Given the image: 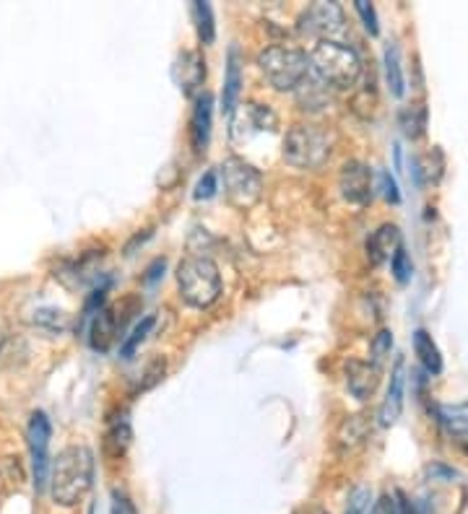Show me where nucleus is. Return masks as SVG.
Returning a JSON list of instances; mask_svg holds the SVG:
<instances>
[{"instance_id":"nucleus-38","label":"nucleus","mask_w":468,"mask_h":514,"mask_svg":"<svg viewBox=\"0 0 468 514\" xmlns=\"http://www.w3.org/2000/svg\"><path fill=\"white\" fill-rule=\"evenodd\" d=\"M466 453H468V447H466Z\"/></svg>"},{"instance_id":"nucleus-9","label":"nucleus","mask_w":468,"mask_h":514,"mask_svg":"<svg viewBox=\"0 0 468 514\" xmlns=\"http://www.w3.org/2000/svg\"><path fill=\"white\" fill-rule=\"evenodd\" d=\"M276 123L278 120L271 107H263V104L256 102L245 104L232 117V138L237 144H245V141H250L256 133H263V130L274 133V130H276Z\"/></svg>"},{"instance_id":"nucleus-11","label":"nucleus","mask_w":468,"mask_h":514,"mask_svg":"<svg viewBox=\"0 0 468 514\" xmlns=\"http://www.w3.org/2000/svg\"><path fill=\"white\" fill-rule=\"evenodd\" d=\"M339 187L343 201L354 206H367L372 201V172L362 162H346L341 169Z\"/></svg>"},{"instance_id":"nucleus-15","label":"nucleus","mask_w":468,"mask_h":514,"mask_svg":"<svg viewBox=\"0 0 468 514\" xmlns=\"http://www.w3.org/2000/svg\"><path fill=\"white\" fill-rule=\"evenodd\" d=\"M404 364H398L393 369V377H390V388H388V395H385L383 406H380V426H393L398 418H401V411H404Z\"/></svg>"},{"instance_id":"nucleus-16","label":"nucleus","mask_w":468,"mask_h":514,"mask_svg":"<svg viewBox=\"0 0 468 514\" xmlns=\"http://www.w3.org/2000/svg\"><path fill=\"white\" fill-rule=\"evenodd\" d=\"M239 91H242V55H239V47L232 44L227 55V76H224V91H221V107L227 115L234 112Z\"/></svg>"},{"instance_id":"nucleus-27","label":"nucleus","mask_w":468,"mask_h":514,"mask_svg":"<svg viewBox=\"0 0 468 514\" xmlns=\"http://www.w3.org/2000/svg\"><path fill=\"white\" fill-rule=\"evenodd\" d=\"M390 270H393V276H396V281L398 284H408L411 281V260H408V252H406V248L401 245V248L396 249V255L390 257Z\"/></svg>"},{"instance_id":"nucleus-37","label":"nucleus","mask_w":468,"mask_h":514,"mask_svg":"<svg viewBox=\"0 0 468 514\" xmlns=\"http://www.w3.org/2000/svg\"><path fill=\"white\" fill-rule=\"evenodd\" d=\"M0 496H3V475H0Z\"/></svg>"},{"instance_id":"nucleus-33","label":"nucleus","mask_w":468,"mask_h":514,"mask_svg":"<svg viewBox=\"0 0 468 514\" xmlns=\"http://www.w3.org/2000/svg\"><path fill=\"white\" fill-rule=\"evenodd\" d=\"M380 187H383L385 201H390V203H398V201H401V192H398L396 180L390 177V172H380Z\"/></svg>"},{"instance_id":"nucleus-3","label":"nucleus","mask_w":468,"mask_h":514,"mask_svg":"<svg viewBox=\"0 0 468 514\" xmlns=\"http://www.w3.org/2000/svg\"><path fill=\"white\" fill-rule=\"evenodd\" d=\"M177 288L185 304L195 309L211 307L221 294V273L211 257L191 255L177 267Z\"/></svg>"},{"instance_id":"nucleus-1","label":"nucleus","mask_w":468,"mask_h":514,"mask_svg":"<svg viewBox=\"0 0 468 514\" xmlns=\"http://www.w3.org/2000/svg\"><path fill=\"white\" fill-rule=\"evenodd\" d=\"M94 483V453L86 444H70L50 465V494L61 507H76Z\"/></svg>"},{"instance_id":"nucleus-18","label":"nucleus","mask_w":468,"mask_h":514,"mask_svg":"<svg viewBox=\"0 0 468 514\" xmlns=\"http://www.w3.org/2000/svg\"><path fill=\"white\" fill-rule=\"evenodd\" d=\"M367 434H370L367 416H362V413L360 416H349L339 426V432H336V444H339L341 450H357L367 439Z\"/></svg>"},{"instance_id":"nucleus-34","label":"nucleus","mask_w":468,"mask_h":514,"mask_svg":"<svg viewBox=\"0 0 468 514\" xmlns=\"http://www.w3.org/2000/svg\"><path fill=\"white\" fill-rule=\"evenodd\" d=\"M112 514H136V507L123 491H112Z\"/></svg>"},{"instance_id":"nucleus-36","label":"nucleus","mask_w":468,"mask_h":514,"mask_svg":"<svg viewBox=\"0 0 468 514\" xmlns=\"http://www.w3.org/2000/svg\"><path fill=\"white\" fill-rule=\"evenodd\" d=\"M295 514H331L328 509H323L320 504H304V507H299Z\"/></svg>"},{"instance_id":"nucleus-5","label":"nucleus","mask_w":468,"mask_h":514,"mask_svg":"<svg viewBox=\"0 0 468 514\" xmlns=\"http://www.w3.org/2000/svg\"><path fill=\"white\" fill-rule=\"evenodd\" d=\"M331 156V136L318 125H295L284 138V162L297 169H320Z\"/></svg>"},{"instance_id":"nucleus-20","label":"nucleus","mask_w":468,"mask_h":514,"mask_svg":"<svg viewBox=\"0 0 468 514\" xmlns=\"http://www.w3.org/2000/svg\"><path fill=\"white\" fill-rule=\"evenodd\" d=\"M414 350L419 356V361L425 364L429 374H440L443 371V353L437 349V343L432 341V335L426 330H417L414 332Z\"/></svg>"},{"instance_id":"nucleus-29","label":"nucleus","mask_w":468,"mask_h":514,"mask_svg":"<svg viewBox=\"0 0 468 514\" xmlns=\"http://www.w3.org/2000/svg\"><path fill=\"white\" fill-rule=\"evenodd\" d=\"M370 514H406V504L398 494H383Z\"/></svg>"},{"instance_id":"nucleus-31","label":"nucleus","mask_w":468,"mask_h":514,"mask_svg":"<svg viewBox=\"0 0 468 514\" xmlns=\"http://www.w3.org/2000/svg\"><path fill=\"white\" fill-rule=\"evenodd\" d=\"M354 5H357V14L362 16L364 29L375 37V34L380 32V26H378V14H375V5H372L370 0H357Z\"/></svg>"},{"instance_id":"nucleus-26","label":"nucleus","mask_w":468,"mask_h":514,"mask_svg":"<svg viewBox=\"0 0 468 514\" xmlns=\"http://www.w3.org/2000/svg\"><path fill=\"white\" fill-rule=\"evenodd\" d=\"M154 322H156V317H144V320L133 328V332L126 338V343H123V349H120V356H123V359H130V356L136 353V349L146 341V335H149L151 328H154Z\"/></svg>"},{"instance_id":"nucleus-21","label":"nucleus","mask_w":468,"mask_h":514,"mask_svg":"<svg viewBox=\"0 0 468 514\" xmlns=\"http://www.w3.org/2000/svg\"><path fill=\"white\" fill-rule=\"evenodd\" d=\"M297 97L302 109H313L315 112V109L325 107V102H328V86L320 81L318 76L307 73V79L297 86Z\"/></svg>"},{"instance_id":"nucleus-7","label":"nucleus","mask_w":468,"mask_h":514,"mask_svg":"<svg viewBox=\"0 0 468 514\" xmlns=\"http://www.w3.org/2000/svg\"><path fill=\"white\" fill-rule=\"evenodd\" d=\"M50 436H52V426L50 418L42 411L32 413L29 418V429H26V439H29V453H32V473H34V489L42 491L50 481Z\"/></svg>"},{"instance_id":"nucleus-4","label":"nucleus","mask_w":468,"mask_h":514,"mask_svg":"<svg viewBox=\"0 0 468 514\" xmlns=\"http://www.w3.org/2000/svg\"><path fill=\"white\" fill-rule=\"evenodd\" d=\"M257 65L276 91H297V86L310 73V61L297 47L271 44L257 55Z\"/></svg>"},{"instance_id":"nucleus-25","label":"nucleus","mask_w":468,"mask_h":514,"mask_svg":"<svg viewBox=\"0 0 468 514\" xmlns=\"http://www.w3.org/2000/svg\"><path fill=\"white\" fill-rule=\"evenodd\" d=\"M192 16H195V23H198V37H201V42H203V44H211L213 37H216L211 5L203 3V0H195V3H192Z\"/></svg>"},{"instance_id":"nucleus-24","label":"nucleus","mask_w":468,"mask_h":514,"mask_svg":"<svg viewBox=\"0 0 468 514\" xmlns=\"http://www.w3.org/2000/svg\"><path fill=\"white\" fill-rule=\"evenodd\" d=\"M206 79V65L203 61L195 55V52H185L183 55V91L185 94H192L201 83Z\"/></svg>"},{"instance_id":"nucleus-19","label":"nucleus","mask_w":468,"mask_h":514,"mask_svg":"<svg viewBox=\"0 0 468 514\" xmlns=\"http://www.w3.org/2000/svg\"><path fill=\"white\" fill-rule=\"evenodd\" d=\"M435 413L440 424L445 426L453 436L468 439V403H455V406H435Z\"/></svg>"},{"instance_id":"nucleus-32","label":"nucleus","mask_w":468,"mask_h":514,"mask_svg":"<svg viewBox=\"0 0 468 514\" xmlns=\"http://www.w3.org/2000/svg\"><path fill=\"white\" fill-rule=\"evenodd\" d=\"M216 190H219L216 174H213V172H206V174L201 177V182L195 185V201H209V198L216 195Z\"/></svg>"},{"instance_id":"nucleus-13","label":"nucleus","mask_w":468,"mask_h":514,"mask_svg":"<svg viewBox=\"0 0 468 514\" xmlns=\"http://www.w3.org/2000/svg\"><path fill=\"white\" fill-rule=\"evenodd\" d=\"M211 94H201L195 99V109L191 117V141L195 154H206L211 141V115H213Z\"/></svg>"},{"instance_id":"nucleus-12","label":"nucleus","mask_w":468,"mask_h":514,"mask_svg":"<svg viewBox=\"0 0 468 514\" xmlns=\"http://www.w3.org/2000/svg\"><path fill=\"white\" fill-rule=\"evenodd\" d=\"M346 388H349V392H351L360 403L370 400V397L378 392V388H380V367L351 359V361L346 364Z\"/></svg>"},{"instance_id":"nucleus-28","label":"nucleus","mask_w":468,"mask_h":514,"mask_svg":"<svg viewBox=\"0 0 468 514\" xmlns=\"http://www.w3.org/2000/svg\"><path fill=\"white\" fill-rule=\"evenodd\" d=\"M390 349H393V332H390V330H380V332L375 335L372 346H370V350H372V364L378 367L385 356L390 353Z\"/></svg>"},{"instance_id":"nucleus-10","label":"nucleus","mask_w":468,"mask_h":514,"mask_svg":"<svg viewBox=\"0 0 468 514\" xmlns=\"http://www.w3.org/2000/svg\"><path fill=\"white\" fill-rule=\"evenodd\" d=\"M128 304H109V307H102L94 320H91V346L97 350H107L115 341L117 335L123 332V325L128 320Z\"/></svg>"},{"instance_id":"nucleus-14","label":"nucleus","mask_w":468,"mask_h":514,"mask_svg":"<svg viewBox=\"0 0 468 514\" xmlns=\"http://www.w3.org/2000/svg\"><path fill=\"white\" fill-rule=\"evenodd\" d=\"M398 248H401V229L396 227V224H383L370 237L367 255H370L372 266H383V263H388L396 255Z\"/></svg>"},{"instance_id":"nucleus-6","label":"nucleus","mask_w":468,"mask_h":514,"mask_svg":"<svg viewBox=\"0 0 468 514\" xmlns=\"http://www.w3.org/2000/svg\"><path fill=\"white\" fill-rule=\"evenodd\" d=\"M221 185H224V195L234 208H253L263 195V177L256 166L248 164L239 156H229L221 169Z\"/></svg>"},{"instance_id":"nucleus-22","label":"nucleus","mask_w":468,"mask_h":514,"mask_svg":"<svg viewBox=\"0 0 468 514\" xmlns=\"http://www.w3.org/2000/svg\"><path fill=\"white\" fill-rule=\"evenodd\" d=\"M385 79H388V89L396 99H401L406 94V81H404V68H401V55H398V47L396 44H388L385 47Z\"/></svg>"},{"instance_id":"nucleus-23","label":"nucleus","mask_w":468,"mask_h":514,"mask_svg":"<svg viewBox=\"0 0 468 514\" xmlns=\"http://www.w3.org/2000/svg\"><path fill=\"white\" fill-rule=\"evenodd\" d=\"M398 123H401V127H404L406 138H411V141L422 138V136L426 133V107L422 102L408 104V107L401 109Z\"/></svg>"},{"instance_id":"nucleus-30","label":"nucleus","mask_w":468,"mask_h":514,"mask_svg":"<svg viewBox=\"0 0 468 514\" xmlns=\"http://www.w3.org/2000/svg\"><path fill=\"white\" fill-rule=\"evenodd\" d=\"M370 501H372V491L370 489H354L351 496H349V504H346V514H364L367 512V507H370Z\"/></svg>"},{"instance_id":"nucleus-2","label":"nucleus","mask_w":468,"mask_h":514,"mask_svg":"<svg viewBox=\"0 0 468 514\" xmlns=\"http://www.w3.org/2000/svg\"><path fill=\"white\" fill-rule=\"evenodd\" d=\"M307 61H310V73L333 89H351L362 76V58L357 55L354 47L343 42H318Z\"/></svg>"},{"instance_id":"nucleus-8","label":"nucleus","mask_w":468,"mask_h":514,"mask_svg":"<svg viewBox=\"0 0 468 514\" xmlns=\"http://www.w3.org/2000/svg\"><path fill=\"white\" fill-rule=\"evenodd\" d=\"M341 29H343V11L339 3L318 0L310 8H304V14L299 16V32L304 37H315L318 42L331 40Z\"/></svg>"},{"instance_id":"nucleus-35","label":"nucleus","mask_w":468,"mask_h":514,"mask_svg":"<svg viewBox=\"0 0 468 514\" xmlns=\"http://www.w3.org/2000/svg\"><path fill=\"white\" fill-rule=\"evenodd\" d=\"M426 473L432 475V478H437V475H440V478H445V481H453V478H455V471H450V468H443V465H429V468H426Z\"/></svg>"},{"instance_id":"nucleus-17","label":"nucleus","mask_w":468,"mask_h":514,"mask_svg":"<svg viewBox=\"0 0 468 514\" xmlns=\"http://www.w3.org/2000/svg\"><path fill=\"white\" fill-rule=\"evenodd\" d=\"M130 439H133V429H130L128 413L115 416V418L107 424V434H105L107 454H112V457L126 454V450L130 447Z\"/></svg>"}]
</instances>
